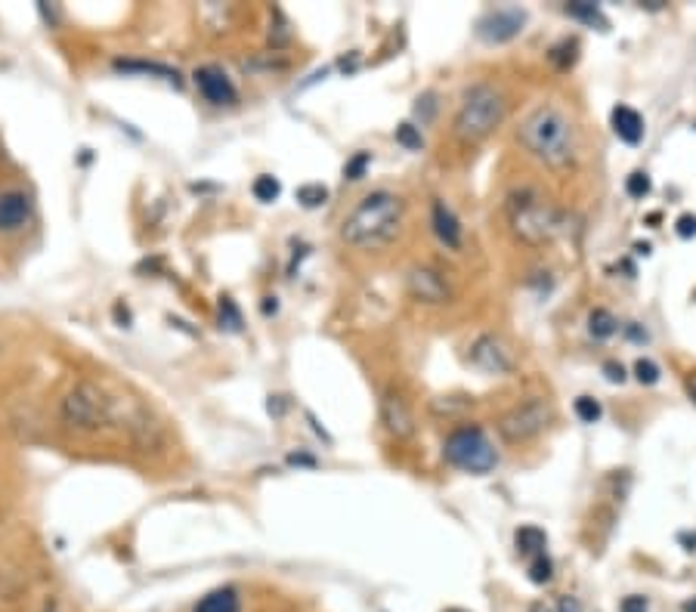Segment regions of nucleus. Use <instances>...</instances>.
<instances>
[{
    "label": "nucleus",
    "mask_w": 696,
    "mask_h": 612,
    "mask_svg": "<svg viewBox=\"0 0 696 612\" xmlns=\"http://www.w3.org/2000/svg\"><path fill=\"white\" fill-rule=\"evenodd\" d=\"M604 371H607V381H613V384H622L625 381V368H622V362H604Z\"/></svg>",
    "instance_id": "obj_32"
},
{
    "label": "nucleus",
    "mask_w": 696,
    "mask_h": 612,
    "mask_svg": "<svg viewBox=\"0 0 696 612\" xmlns=\"http://www.w3.org/2000/svg\"><path fill=\"white\" fill-rule=\"evenodd\" d=\"M523 28V13L520 10H492L489 16L480 19L477 31L480 38L489 41V44H505V41H514L517 34Z\"/></svg>",
    "instance_id": "obj_11"
},
{
    "label": "nucleus",
    "mask_w": 696,
    "mask_h": 612,
    "mask_svg": "<svg viewBox=\"0 0 696 612\" xmlns=\"http://www.w3.org/2000/svg\"><path fill=\"white\" fill-rule=\"evenodd\" d=\"M406 285H409V294L427 306H443L452 300V288L449 282L440 276L437 269H430V266H412L409 269V276H406Z\"/></svg>",
    "instance_id": "obj_9"
},
{
    "label": "nucleus",
    "mask_w": 696,
    "mask_h": 612,
    "mask_svg": "<svg viewBox=\"0 0 696 612\" xmlns=\"http://www.w3.org/2000/svg\"><path fill=\"white\" fill-rule=\"evenodd\" d=\"M529 612H551L545 603H533V606H529Z\"/></svg>",
    "instance_id": "obj_35"
},
{
    "label": "nucleus",
    "mask_w": 696,
    "mask_h": 612,
    "mask_svg": "<svg viewBox=\"0 0 696 612\" xmlns=\"http://www.w3.org/2000/svg\"><path fill=\"white\" fill-rule=\"evenodd\" d=\"M619 612H650V603H647V597L632 594V597H625V600L619 603Z\"/></svg>",
    "instance_id": "obj_30"
},
{
    "label": "nucleus",
    "mask_w": 696,
    "mask_h": 612,
    "mask_svg": "<svg viewBox=\"0 0 696 612\" xmlns=\"http://www.w3.org/2000/svg\"><path fill=\"white\" fill-rule=\"evenodd\" d=\"M396 143L406 146V149H412V152L424 146V140H421V133H418L415 124H400V127H396Z\"/></svg>",
    "instance_id": "obj_27"
},
{
    "label": "nucleus",
    "mask_w": 696,
    "mask_h": 612,
    "mask_svg": "<svg viewBox=\"0 0 696 612\" xmlns=\"http://www.w3.org/2000/svg\"><path fill=\"white\" fill-rule=\"evenodd\" d=\"M443 458L468 473H489L495 464H499V452L492 449L489 436L483 433V427H458L455 433L446 436L443 442Z\"/></svg>",
    "instance_id": "obj_5"
},
{
    "label": "nucleus",
    "mask_w": 696,
    "mask_h": 612,
    "mask_svg": "<svg viewBox=\"0 0 696 612\" xmlns=\"http://www.w3.org/2000/svg\"><path fill=\"white\" fill-rule=\"evenodd\" d=\"M576 415H579V421L594 424V421H601L604 408H601V402H598V399H591V396H579V399H576Z\"/></svg>",
    "instance_id": "obj_23"
},
{
    "label": "nucleus",
    "mask_w": 696,
    "mask_h": 612,
    "mask_svg": "<svg viewBox=\"0 0 696 612\" xmlns=\"http://www.w3.org/2000/svg\"><path fill=\"white\" fill-rule=\"evenodd\" d=\"M369 164H372V155H369V152H356V155L344 164V177H347V180H362V177H366Z\"/></svg>",
    "instance_id": "obj_25"
},
{
    "label": "nucleus",
    "mask_w": 696,
    "mask_h": 612,
    "mask_svg": "<svg viewBox=\"0 0 696 612\" xmlns=\"http://www.w3.org/2000/svg\"><path fill=\"white\" fill-rule=\"evenodd\" d=\"M195 87L198 93H202L211 106H232V102L239 99V90L236 84L229 81V75L223 72V68L217 65H202L195 72Z\"/></svg>",
    "instance_id": "obj_10"
},
{
    "label": "nucleus",
    "mask_w": 696,
    "mask_h": 612,
    "mask_svg": "<svg viewBox=\"0 0 696 612\" xmlns=\"http://www.w3.org/2000/svg\"><path fill=\"white\" fill-rule=\"evenodd\" d=\"M31 220V198L19 189L0 192V232H16Z\"/></svg>",
    "instance_id": "obj_13"
},
{
    "label": "nucleus",
    "mask_w": 696,
    "mask_h": 612,
    "mask_svg": "<svg viewBox=\"0 0 696 612\" xmlns=\"http://www.w3.org/2000/svg\"><path fill=\"white\" fill-rule=\"evenodd\" d=\"M557 612H582V603L576 597H560L557 600Z\"/></svg>",
    "instance_id": "obj_33"
},
{
    "label": "nucleus",
    "mask_w": 696,
    "mask_h": 612,
    "mask_svg": "<svg viewBox=\"0 0 696 612\" xmlns=\"http://www.w3.org/2000/svg\"><path fill=\"white\" fill-rule=\"evenodd\" d=\"M551 418H554L551 402L536 396V399H526V402L514 405L508 415H502L499 433L505 442H526V439L539 436L551 424Z\"/></svg>",
    "instance_id": "obj_7"
},
{
    "label": "nucleus",
    "mask_w": 696,
    "mask_h": 612,
    "mask_svg": "<svg viewBox=\"0 0 696 612\" xmlns=\"http://www.w3.org/2000/svg\"><path fill=\"white\" fill-rule=\"evenodd\" d=\"M588 331L591 337H598V340H607L619 331V322L610 310H604V306H598V310H591L588 316Z\"/></svg>",
    "instance_id": "obj_19"
},
{
    "label": "nucleus",
    "mask_w": 696,
    "mask_h": 612,
    "mask_svg": "<svg viewBox=\"0 0 696 612\" xmlns=\"http://www.w3.org/2000/svg\"><path fill=\"white\" fill-rule=\"evenodd\" d=\"M254 198L257 201H263V204H270V201H276L279 198V192H282V186H279V180L276 177H270V174H263V177H257L254 180Z\"/></svg>",
    "instance_id": "obj_21"
},
{
    "label": "nucleus",
    "mask_w": 696,
    "mask_h": 612,
    "mask_svg": "<svg viewBox=\"0 0 696 612\" xmlns=\"http://www.w3.org/2000/svg\"><path fill=\"white\" fill-rule=\"evenodd\" d=\"M406 204L387 189L369 192L341 223V238L350 248H381L400 232Z\"/></svg>",
    "instance_id": "obj_2"
},
{
    "label": "nucleus",
    "mask_w": 696,
    "mask_h": 612,
    "mask_svg": "<svg viewBox=\"0 0 696 612\" xmlns=\"http://www.w3.org/2000/svg\"><path fill=\"white\" fill-rule=\"evenodd\" d=\"M650 189H653V183H650V177L644 174V170H635V174L625 180V192L632 198H647Z\"/></svg>",
    "instance_id": "obj_26"
},
{
    "label": "nucleus",
    "mask_w": 696,
    "mask_h": 612,
    "mask_svg": "<svg viewBox=\"0 0 696 612\" xmlns=\"http://www.w3.org/2000/svg\"><path fill=\"white\" fill-rule=\"evenodd\" d=\"M551 578H554V563L545 554L533 557V563H529V582H533V585H548Z\"/></svg>",
    "instance_id": "obj_22"
},
{
    "label": "nucleus",
    "mask_w": 696,
    "mask_h": 612,
    "mask_svg": "<svg viewBox=\"0 0 696 612\" xmlns=\"http://www.w3.org/2000/svg\"><path fill=\"white\" fill-rule=\"evenodd\" d=\"M523 149L551 170H567L576 164V127L560 106H536L520 124Z\"/></svg>",
    "instance_id": "obj_1"
},
{
    "label": "nucleus",
    "mask_w": 696,
    "mask_h": 612,
    "mask_svg": "<svg viewBox=\"0 0 696 612\" xmlns=\"http://www.w3.org/2000/svg\"><path fill=\"white\" fill-rule=\"evenodd\" d=\"M610 124H613V133L628 146H638L644 140V118L632 106H616L610 115Z\"/></svg>",
    "instance_id": "obj_15"
},
{
    "label": "nucleus",
    "mask_w": 696,
    "mask_h": 612,
    "mask_svg": "<svg viewBox=\"0 0 696 612\" xmlns=\"http://www.w3.org/2000/svg\"><path fill=\"white\" fill-rule=\"evenodd\" d=\"M381 418H384V427L396 436V439H406L415 433V418L409 412V405L400 393H384L381 399Z\"/></svg>",
    "instance_id": "obj_12"
},
{
    "label": "nucleus",
    "mask_w": 696,
    "mask_h": 612,
    "mask_svg": "<svg viewBox=\"0 0 696 612\" xmlns=\"http://www.w3.org/2000/svg\"><path fill=\"white\" fill-rule=\"evenodd\" d=\"M118 72H140V75H158L164 81H174L180 87V75H177V68H168V65H158V62H124L118 59L115 62Z\"/></svg>",
    "instance_id": "obj_18"
},
{
    "label": "nucleus",
    "mask_w": 696,
    "mask_h": 612,
    "mask_svg": "<svg viewBox=\"0 0 696 612\" xmlns=\"http://www.w3.org/2000/svg\"><path fill=\"white\" fill-rule=\"evenodd\" d=\"M112 418V399L96 384L84 381L69 396L62 399V421L78 430H96L109 424Z\"/></svg>",
    "instance_id": "obj_6"
},
{
    "label": "nucleus",
    "mask_w": 696,
    "mask_h": 612,
    "mask_svg": "<svg viewBox=\"0 0 696 612\" xmlns=\"http://www.w3.org/2000/svg\"><path fill=\"white\" fill-rule=\"evenodd\" d=\"M192 612H242V594L236 588H214L195 603Z\"/></svg>",
    "instance_id": "obj_16"
},
{
    "label": "nucleus",
    "mask_w": 696,
    "mask_h": 612,
    "mask_svg": "<svg viewBox=\"0 0 696 612\" xmlns=\"http://www.w3.org/2000/svg\"><path fill=\"white\" fill-rule=\"evenodd\" d=\"M635 378H638L641 384L653 387V384L659 381V365L650 362V359H638V362H635Z\"/></svg>",
    "instance_id": "obj_29"
},
{
    "label": "nucleus",
    "mask_w": 696,
    "mask_h": 612,
    "mask_svg": "<svg viewBox=\"0 0 696 612\" xmlns=\"http://www.w3.org/2000/svg\"><path fill=\"white\" fill-rule=\"evenodd\" d=\"M325 198H328V189L319 183H307L297 189V201H301L304 208H319V204H325Z\"/></svg>",
    "instance_id": "obj_24"
},
{
    "label": "nucleus",
    "mask_w": 696,
    "mask_h": 612,
    "mask_svg": "<svg viewBox=\"0 0 696 612\" xmlns=\"http://www.w3.org/2000/svg\"><path fill=\"white\" fill-rule=\"evenodd\" d=\"M508 102L505 93L492 84H474L464 93L461 106L455 112V136L464 143H480L505 121Z\"/></svg>",
    "instance_id": "obj_3"
},
{
    "label": "nucleus",
    "mask_w": 696,
    "mask_h": 612,
    "mask_svg": "<svg viewBox=\"0 0 696 612\" xmlns=\"http://www.w3.org/2000/svg\"><path fill=\"white\" fill-rule=\"evenodd\" d=\"M508 217H511L514 235L526 245H548L567 229V217L529 189H523L520 195H511Z\"/></svg>",
    "instance_id": "obj_4"
},
{
    "label": "nucleus",
    "mask_w": 696,
    "mask_h": 612,
    "mask_svg": "<svg viewBox=\"0 0 696 612\" xmlns=\"http://www.w3.org/2000/svg\"><path fill=\"white\" fill-rule=\"evenodd\" d=\"M471 365L480 368L483 374H495V378H502V374L514 371L517 362H514L511 350L505 347V340H499L495 334H480L471 344Z\"/></svg>",
    "instance_id": "obj_8"
},
{
    "label": "nucleus",
    "mask_w": 696,
    "mask_h": 612,
    "mask_svg": "<svg viewBox=\"0 0 696 612\" xmlns=\"http://www.w3.org/2000/svg\"><path fill=\"white\" fill-rule=\"evenodd\" d=\"M681 612H696V597L687 600V603H681Z\"/></svg>",
    "instance_id": "obj_34"
},
{
    "label": "nucleus",
    "mask_w": 696,
    "mask_h": 612,
    "mask_svg": "<svg viewBox=\"0 0 696 612\" xmlns=\"http://www.w3.org/2000/svg\"><path fill=\"white\" fill-rule=\"evenodd\" d=\"M567 13L573 16V19H582L585 25H598V31H607L610 28V22L604 19V13L594 7V4H588V0H573V4L567 7Z\"/></svg>",
    "instance_id": "obj_20"
},
{
    "label": "nucleus",
    "mask_w": 696,
    "mask_h": 612,
    "mask_svg": "<svg viewBox=\"0 0 696 612\" xmlns=\"http://www.w3.org/2000/svg\"><path fill=\"white\" fill-rule=\"evenodd\" d=\"M514 544H517V551L523 557H539V554H545L548 535L539 526H520L517 535H514Z\"/></svg>",
    "instance_id": "obj_17"
},
{
    "label": "nucleus",
    "mask_w": 696,
    "mask_h": 612,
    "mask_svg": "<svg viewBox=\"0 0 696 612\" xmlns=\"http://www.w3.org/2000/svg\"><path fill=\"white\" fill-rule=\"evenodd\" d=\"M220 322H223L229 331H239V328H242V316H239L236 303H232L229 297L220 300Z\"/></svg>",
    "instance_id": "obj_28"
},
{
    "label": "nucleus",
    "mask_w": 696,
    "mask_h": 612,
    "mask_svg": "<svg viewBox=\"0 0 696 612\" xmlns=\"http://www.w3.org/2000/svg\"><path fill=\"white\" fill-rule=\"evenodd\" d=\"M675 232H678L681 238H693V235H696V217H693V214H681L678 223H675Z\"/></svg>",
    "instance_id": "obj_31"
},
{
    "label": "nucleus",
    "mask_w": 696,
    "mask_h": 612,
    "mask_svg": "<svg viewBox=\"0 0 696 612\" xmlns=\"http://www.w3.org/2000/svg\"><path fill=\"white\" fill-rule=\"evenodd\" d=\"M430 223H434L437 238L449 251H461V223L446 201H440V198L434 201V208H430Z\"/></svg>",
    "instance_id": "obj_14"
}]
</instances>
